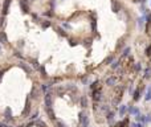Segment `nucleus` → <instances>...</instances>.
I'll return each instance as SVG.
<instances>
[{
  "label": "nucleus",
  "mask_w": 151,
  "mask_h": 127,
  "mask_svg": "<svg viewBox=\"0 0 151 127\" xmlns=\"http://www.w3.org/2000/svg\"><path fill=\"white\" fill-rule=\"evenodd\" d=\"M80 122H81L82 127H89V118H88L86 114H84V112L80 114Z\"/></svg>",
  "instance_id": "obj_1"
},
{
  "label": "nucleus",
  "mask_w": 151,
  "mask_h": 127,
  "mask_svg": "<svg viewBox=\"0 0 151 127\" xmlns=\"http://www.w3.org/2000/svg\"><path fill=\"white\" fill-rule=\"evenodd\" d=\"M19 2H20V7L23 8V12H28L29 11V8H28V4H27V2L28 0H19Z\"/></svg>",
  "instance_id": "obj_2"
},
{
  "label": "nucleus",
  "mask_w": 151,
  "mask_h": 127,
  "mask_svg": "<svg viewBox=\"0 0 151 127\" xmlns=\"http://www.w3.org/2000/svg\"><path fill=\"white\" fill-rule=\"evenodd\" d=\"M93 99L96 102L101 99V90L100 89H98V90H93Z\"/></svg>",
  "instance_id": "obj_3"
},
{
  "label": "nucleus",
  "mask_w": 151,
  "mask_h": 127,
  "mask_svg": "<svg viewBox=\"0 0 151 127\" xmlns=\"http://www.w3.org/2000/svg\"><path fill=\"white\" fill-rule=\"evenodd\" d=\"M9 6H11V0H6V2H4V6H3V13H4V15H7V13H8Z\"/></svg>",
  "instance_id": "obj_4"
},
{
  "label": "nucleus",
  "mask_w": 151,
  "mask_h": 127,
  "mask_svg": "<svg viewBox=\"0 0 151 127\" xmlns=\"http://www.w3.org/2000/svg\"><path fill=\"white\" fill-rule=\"evenodd\" d=\"M115 82H117V78L115 77H109V78L106 79V85H107V86H114Z\"/></svg>",
  "instance_id": "obj_5"
},
{
  "label": "nucleus",
  "mask_w": 151,
  "mask_h": 127,
  "mask_svg": "<svg viewBox=\"0 0 151 127\" xmlns=\"http://www.w3.org/2000/svg\"><path fill=\"white\" fill-rule=\"evenodd\" d=\"M50 95H52L50 93H48L45 95V105H46V107H50L52 106V98H50Z\"/></svg>",
  "instance_id": "obj_6"
},
{
  "label": "nucleus",
  "mask_w": 151,
  "mask_h": 127,
  "mask_svg": "<svg viewBox=\"0 0 151 127\" xmlns=\"http://www.w3.org/2000/svg\"><path fill=\"white\" fill-rule=\"evenodd\" d=\"M7 35H6V32H0V42L2 44H7Z\"/></svg>",
  "instance_id": "obj_7"
},
{
  "label": "nucleus",
  "mask_w": 151,
  "mask_h": 127,
  "mask_svg": "<svg viewBox=\"0 0 151 127\" xmlns=\"http://www.w3.org/2000/svg\"><path fill=\"white\" fill-rule=\"evenodd\" d=\"M129 112L131 115H138L139 114V109H138V107H129Z\"/></svg>",
  "instance_id": "obj_8"
},
{
  "label": "nucleus",
  "mask_w": 151,
  "mask_h": 127,
  "mask_svg": "<svg viewBox=\"0 0 151 127\" xmlns=\"http://www.w3.org/2000/svg\"><path fill=\"white\" fill-rule=\"evenodd\" d=\"M136 120L140 122V123H147V120H146V115H140V114H138V115H136Z\"/></svg>",
  "instance_id": "obj_9"
},
{
  "label": "nucleus",
  "mask_w": 151,
  "mask_h": 127,
  "mask_svg": "<svg viewBox=\"0 0 151 127\" xmlns=\"http://www.w3.org/2000/svg\"><path fill=\"white\" fill-rule=\"evenodd\" d=\"M126 111H127V106H126V105H122V106L119 107V115L123 116V115L126 114Z\"/></svg>",
  "instance_id": "obj_10"
},
{
  "label": "nucleus",
  "mask_w": 151,
  "mask_h": 127,
  "mask_svg": "<svg viewBox=\"0 0 151 127\" xmlns=\"http://www.w3.org/2000/svg\"><path fill=\"white\" fill-rule=\"evenodd\" d=\"M139 98H140V90H139V89H136V90L134 91L133 99H134V101H139Z\"/></svg>",
  "instance_id": "obj_11"
},
{
  "label": "nucleus",
  "mask_w": 151,
  "mask_h": 127,
  "mask_svg": "<svg viewBox=\"0 0 151 127\" xmlns=\"http://www.w3.org/2000/svg\"><path fill=\"white\" fill-rule=\"evenodd\" d=\"M114 111H109V112H107V115H106V119L107 120H109V122H111L113 119H114Z\"/></svg>",
  "instance_id": "obj_12"
},
{
  "label": "nucleus",
  "mask_w": 151,
  "mask_h": 127,
  "mask_svg": "<svg viewBox=\"0 0 151 127\" xmlns=\"http://www.w3.org/2000/svg\"><path fill=\"white\" fill-rule=\"evenodd\" d=\"M144 99H146V101H150V99H151V86H148V89H147V93H146Z\"/></svg>",
  "instance_id": "obj_13"
},
{
  "label": "nucleus",
  "mask_w": 151,
  "mask_h": 127,
  "mask_svg": "<svg viewBox=\"0 0 151 127\" xmlns=\"http://www.w3.org/2000/svg\"><path fill=\"white\" fill-rule=\"evenodd\" d=\"M46 112H48V115H49V118H50V119H54L53 110H50V107H46Z\"/></svg>",
  "instance_id": "obj_14"
},
{
  "label": "nucleus",
  "mask_w": 151,
  "mask_h": 127,
  "mask_svg": "<svg viewBox=\"0 0 151 127\" xmlns=\"http://www.w3.org/2000/svg\"><path fill=\"white\" fill-rule=\"evenodd\" d=\"M144 78H151V68H147L144 70Z\"/></svg>",
  "instance_id": "obj_15"
},
{
  "label": "nucleus",
  "mask_w": 151,
  "mask_h": 127,
  "mask_svg": "<svg viewBox=\"0 0 151 127\" xmlns=\"http://www.w3.org/2000/svg\"><path fill=\"white\" fill-rule=\"evenodd\" d=\"M29 109H31V106H29V101H27V105H25V110L23 111V114L27 115L28 112H29Z\"/></svg>",
  "instance_id": "obj_16"
},
{
  "label": "nucleus",
  "mask_w": 151,
  "mask_h": 127,
  "mask_svg": "<svg viewBox=\"0 0 151 127\" xmlns=\"http://www.w3.org/2000/svg\"><path fill=\"white\" fill-rule=\"evenodd\" d=\"M81 106H82V107H86V106H88V99H86V97H82V98H81Z\"/></svg>",
  "instance_id": "obj_17"
},
{
  "label": "nucleus",
  "mask_w": 151,
  "mask_h": 127,
  "mask_svg": "<svg viewBox=\"0 0 151 127\" xmlns=\"http://www.w3.org/2000/svg\"><path fill=\"white\" fill-rule=\"evenodd\" d=\"M19 65H20V66H21L23 69H24V70H25V72H27V73H29V70H31V69H29V68H28V66H27V65L24 64V62H20V64H19Z\"/></svg>",
  "instance_id": "obj_18"
},
{
  "label": "nucleus",
  "mask_w": 151,
  "mask_h": 127,
  "mask_svg": "<svg viewBox=\"0 0 151 127\" xmlns=\"http://www.w3.org/2000/svg\"><path fill=\"white\" fill-rule=\"evenodd\" d=\"M140 69H142V66H140V64H139V62L134 64V70H135V72H140Z\"/></svg>",
  "instance_id": "obj_19"
},
{
  "label": "nucleus",
  "mask_w": 151,
  "mask_h": 127,
  "mask_svg": "<svg viewBox=\"0 0 151 127\" xmlns=\"http://www.w3.org/2000/svg\"><path fill=\"white\" fill-rule=\"evenodd\" d=\"M113 11H114V12L119 11V4H118V3H113Z\"/></svg>",
  "instance_id": "obj_20"
},
{
  "label": "nucleus",
  "mask_w": 151,
  "mask_h": 127,
  "mask_svg": "<svg viewBox=\"0 0 151 127\" xmlns=\"http://www.w3.org/2000/svg\"><path fill=\"white\" fill-rule=\"evenodd\" d=\"M119 61H113V64H111V69H117L118 66H119Z\"/></svg>",
  "instance_id": "obj_21"
},
{
  "label": "nucleus",
  "mask_w": 151,
  "mask_h": 127,
  "mask_svg": "<svg viewBox=\"0 0 151 127\" xmlns=\"http://www.w3.org/2000/svg\"><path fill=\"white\" fill-rule=\"evenodd\" d=\"M126 123H127V119H125V120L119 122V123H117V124H115V127H123V126H125Z\"/></svg>",
  "instance_id": "obj_22"
},
{
  "label": "nucleus",
  "mask_w": 151,
  "mask_h": 127,
  "mask_svg": "<svg viewBox=\"0 0 151 127\" xmlns=\"http://www.w3.org/2000/svg\"><path fill=\"white\" fill-rule=\"evenodd\" d=\"M129 53H130V48L127 46V48L123 50V53H122V56H123V57H127V56H129Z\"/></svg>",
  "instance_id": "obj_23"
},
{
  "label": "nucleus",
  "mask_w": 151,
  "mask_h": 127,
  "mask_svg": "<svg viewBox=\"0 0 151 127\" xmlns=\"http://www.w3.org/2000/svg\"><path fill=\"white\" fill-rule=\"evenodd\" d=\"M37 94H39V93H37V90H36V89L33 87V89H32V94H31V95H32V98H37V97H39Z\"/></svg>",
  "instance_id": "obj_24"
},
{
  "label": "nucleus",
  "mask_w": 151,
  "mask_h": 127,
  "mask_svg": "<svg viewBox=\"0 0 151 127\" xmlns=\"http://www.w3.org/2000/svg\"><path fill=\"white\" fill-rule=\"evenodd\" d=\"M113 60H114V57H113V56H110V57H107V58L105 60V64H111Z\"/></svg>",
  "instance_id": "obj_25"
},
{
  "label": "nucleus",
  "mask_w": 151,
  "mask_h": 127,
  "mask_svg": "<svg viewBox=\"0 0 151 127\" xmlns=\"http://www.w3.org/2000/svg\"><path fill=\"white\" fill-rule=\"evenodd\" d=\"M6 115H7V116H6L7 119H11V110H9V109L6 110Z\"/></svg>",
  "instance_id": "obj_26"
},
{
  "label": "nucleus",
  "mask_w": 151,
  "mask_h": 127,
  "mask_svg": "<svg viewBox=\"0 0 151 127\" xmlns=\"http://www.w3.org/2000/svg\"><path fill=\"white\" fill-rule=\"evenodd\" d=\"M97 86H98V81H96V82H93V83L90 85V87L93 89V90H96V89H97Z\"/></svg>",
  "instance_id": "obj_27"
},
{
  "label": "nucleus",
  "mask_w": 151,
  "mask_h": 127,
  "mask_svg": "<svg viewBox=\"0 0 151 127\" xmlns=\"http://www.w3.org/2000/svg\"><path fill=\"white\" fill-rule=\"evenodd\" d=\"M39 70H40V73H42V76H46V72H45L44 66H40V68H39Z\"/></svg>",
  "instance_id": "obj_28"
},
{
  "label": "nucleus",
  "mask_w": 151,
  "mask_h": 127,
  "mask_svg": "<svg viewBox=\"0 0 151 127\" xmlns=\"http://www.w3.org/2000/svg\"><path fill=\"white\" fill-rule=\"evenodd\" d=\"M57 32L60 35H62V36H66V33H65V31L64 29H61V28H57Z\"/></svg>",
  "instance_id": "obj_29"
},
{
  "label": "nucleus",
  "mask_w": 151,
  "mask_h": 127,
  "mask_svg": "<svg viewBox=\"0 0 151 127\" xmlns=\"http://www.w3.org/2000/svg\"><path fill=\"white\" fill-rule=\"evenodd\" d=\"M32 65H33V66L35 68H37V69H39L40 66H39V62H37V61L36 60H32Z\"/></svg>",
  "instance_id": "obj_30"
},
{
  "label": "nucleus",
  "mask_w": 151,
  "mask_h": 127,
  "mask_svg": "<svg viewBox=\"0 0 151 127\" xmlns=\"http://www.w3.org/2000/svg\"><path fill=\"white\" fill-rule=\"evenodd\" d=\"M143 21H144V19H143V17H140L139 20H138V24H139V27H140V28L143 27Z\"/></svg>",
  "instance_id": "obj_31"
},
{
  "label": "nucleus",
  "mask_w": 151,
  "mask_h": 127,
  "mask_svg": "<svg viewBox=\"0 0 151 127\" xmlns=\"http://www.w3.org/2000/svg\"><path fill=\"white\" fill-rule=\"evenodd\" d=\"M131 127H143V124L140 123V122H138V123H133V124H131Z\"/></svg>",
  "instance_id": "obj_32"
},
{
  "label": "nucleus",
  "mask_w": 151,
  "mask_h": 127,
  "mask_svg": "<svg viewBox=\"0 0 151 127\" xmlns=\"http://www.w3.org/2000/svg\"><path fill=\"white\" fill-rule=\"evenodd\" d=\"M36 124H37V126H41V127H45V123H44L42 120H37Z\"/></svg>",
  "instance_id": "obj_33"
},
{
  "label": "nucleus",
  "mask_w": 151,
  "mask_h": 127,
  "mask_svg": "<svg viewBox=\"0 0 151 127\" xmlns=\"http://www.w3.org/2000/svg\"><path fill=\"white\" fill-rule=\"evenodd\" d=\"M146 54H147V56H151V45L148 46L147 49H146Z\"/></svg>",
  "instance_id": "obj_34"
},
{
  "label": "nucleus",
  "mask_w": 151,
  "mask_h": 127,
  "mask_svg": "<svg viewBox=\"0 0 151 127\" xmlns=\"http://www.w3.org/2000/svg\"><path fill=\"white\" fill-rule=\"evenodd\" d=\"M101 109H102L103 111H109V106H107V105H103V106L101 107Z\"/></svg>",
  "instance_id": "obj_35"
},
{
  "label": "nucleus",
  "mask_w": 151,
  "mask_h": 127,
  "mask_svg": "<svg viewBox=\"0 0 151 127\" xmlns=\"http://www.w3.org/2000/svg\"><path fill=\"white\" fill-rule=\"evenodd\" d=\"M146 120H147V123H148V122H151V114L146 115Z\"/></svg>",
  "instance_id": "obj_36"
},
{
  "label": "nucleus",
  "mask_w": 151,
  "mask_h": 127,
  "mask_svg": "<svg viewBox=\"0 0 151 127\" xmlns=\"http://www.w3.org/2000/svg\"><path fill=\"white\" fill-rule=\"evenodd\" d=\"M57 127H65V124L62 123V122H57Z\"/></svg>",
  "instance_id": "obj_37"
},
{
  "label": "nucleus",
  "mask_w": 151,
  "mask_h": 127,
  "mask_svg": "<svg viewBox=\"0 0 151 127\" xmlns=\"http://www.w3.org/2000/svg\"><path fill=\"white\" fill-rule=\"evenodd\" d=\"M49 24H50V23L46 21V23H44V24H42V27H44V28H48V27H49Z\"/></svg>",
  "instance_id": "obj_38"
},
{
  "label": "nucleus",
  "mask_w": 151,
  "mask_h": 127,
  "mask_svg": "<svg viewBox=\"0 0 151 127\" xmlns=\"http://www.w3.org/2000/svg\"><path fill=\"white\" fill-rule=\"evenodd\" d=\"M31 118H32V119H36V118H37V112H35V114H33V115H32V116H31Z\"/></svg>",
  "instance_id": "obj_39"
},
{
  "label": "nucleus",
  "mask_w": 151,
  "mask_h": 127,
  "mask_svg": "<svg viewBox=\"0 0 151 127\" xmlns=\"http://www.w3.org/2000/svg\"><path fill=\"white\" fill-rule=\"evenodd\" d=\"M46 89H48V85H42V90H44V91H45V90H46Z\"/></svg>",
  "instance_id": "obj_40"
},
{
  "label": "nucleus",
  "mask_w": 151,
  "mask_h": 127,
  "mask_svg": "<svg viewBox=\"0 0 151 127\" xmlns=\"http://www.w3.org/2000/svg\"><path fill=\"white\" fill-rule=\"evenodd\" d=\"M82 82L86 83V82H88V77H84V78H82Z\"/></svg>",
  "instance_id": "obj_41"
},
{
  "label": "nucleus",
  "mask_w": 151,
  "mask_h": 127,
  "mask_svg": "<svg viewBox=\"0 0 151 127\" xmlns=\"http://www.w3.org/2000/svg\"><path fill=\"white\" fill-rule=\"evenodd\" d=\"M3 21H4V17H0V25L3 24Z\"/></svg>",
  "instance_id": "obj_42"
},
{
  "label": "nucleus",
  "mask_w": 151,
  "mask_h": 127,
  "mask_svg": "<svg viewBox=\"0 0 151 127\" xmlns=\"http://www.w3.org/2000/svg\"><path fill=\"white\" fill-rule=\"evenodd\" d=\"M2 76H3V72H0V79H2Z\"/></svg>",
  "instance_id": "obj_43"
}]
</instances>
